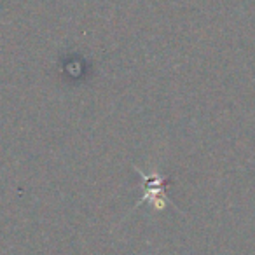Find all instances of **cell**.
Listing matches in <instances>:
<instances>
[{
    "mask_svg": "<svg viewBox=\"0 0 255 255\" xmlns=\"http://www.w3.org/2000/svg\"><path fill=\"white\" fill-rule=\"evenodd\" d=\"M136 171L140 173V177L143 178V184H145V194L142 196V199L138 201V205L142 203H150L156 210H164L168 206V196H166V185H168V180L163 178L161 175L154 173L150 177H147L145 173L136 168ZM136 205V206H138Z\"/></svg>",
    "mask_w": 255,
    "mask_h": 255,
    "instance_id": "1",
    "label": "cell"
}]
</instances>
